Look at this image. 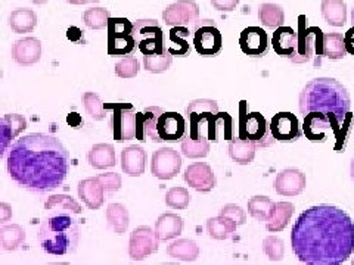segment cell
I'll use <instances>...</instances> for the list:
<instances>
[{
  "instance_id": "6da1fadb",
  "label": "cell",
  "mask_w": 354,
  "mask_h": 265,
  "mask_svg": "<svg viewBox=\"0 0 354 265\" xmlns=\"http://www.w3.org/2000/svg\"><path fill=\"white\" fill-rule=\"evenodd\" d=\"M291 248L298 261L312 265H338L354 252V223L334 205H316L297 218Z\"/></svg>"
},
{
  "instance_id": "7a4b0ae2",
  "label": "cell",
  "mask_w": 354,
  "mask_h": 265,
  "mask_svg": "<svg viewBox=\"0 0 354 265\" xmlns=\"http://www.w3.org/2000/svg\"><path fill=\"white\" fill-rule=\"evenodd\" d=\"M8 173L19 187L32 193L52 192L65 181L70 171V153L44 132L17 139L6 153Z\"/></svg>"
},
{
  "instance_id": "3957f363",
  "label": "cell",
  "mask_w": 354,
  "mask_h": 265,
  "mask_svg": "<svg viewBox=\"0 0 354 265\" xmlns=\"http://www.w3.org/2000/svg\"><path fill=\"white\" fill-rule=\"evenodd\" d=\"M300 112L307 115L310 112H322L334 124V135L350 112L351 99L346 86L335 79L320 77L310 80L300 93Z\"/></svg>"
},
{
  "instance_id": "277c9868",
  "label": "cell",
  "mask_w": 354,
  "mask_h": 265,
  "mask_svg": "<svg viewBox=\"0 0 354 265\" xmlns=\"http://www.w3.org/2000/svg\"><path fill=\"white\" fill-rule=\"evenodd\" d=\"M189 135L186 118L174 110H164L160 106H148L138 112L136 139L145 141L147 137L153 143L183 141Z\"/></svg>"
},
{
  "instance_id": "5b68a950",
  "label": "cell",
  "mask_w": 354,
  "mask_h": 265,
  "mask_svg": "<svg viewBox=\"0 0 354 265\" xmlns=\"http://www.w3.org/2000/svg\"><path fill=\"white\" fill-rule=\"evenodd\" d=\"M80 240L77 221L66 213H50L43 219L39 231L41 249L53 257L74 253Z\"/></svg>"
},
{
  "instance_id": "8992f818",
  "label": "cell",
  "mask_w": 354,
  "mask_h": 265,
  "mask_svg": "<svg viewBox=\"0 0 354 265\" xmlns=\"http://www.w3.org/2000/svg\"><path fill=\"white\" fill-rule=\"evenodd\" d=\"M186 118L189 121V132L207 136L209 141H218L217 130L223 127L225 140L235 136L234 121L227 112H220L218 105L213 99H196L186 106Z\"/></svg>"
},
{
  "instance_id": "52a82bcc",
  "label": "cell",
  "mask_w": 354,
  "mask_h": 265,
  "mask_svg": "<svg viewBox=\"0 0 354 265\" xmlns=\"http://www.w3.org/2000/svg\"><path fill=\"white\" fill-rule=\"evenodd\" d=\"M298 41L297 50L290 58L294 63H307L313 61L315 68L322 65L324 58V36L325 32L319 27H307V17H298Z\"/></svg>"
},
{
  "instance_id": "ba28073f",
  "label": "cell",
  "mask_w": 354,
  "mask_h": 265,
  "mask_svg": "<svg viewBox=\"0 0 354 265\" xmlns=\"http://www.w3.org/2000/svg\"><path fill=\"white\" fill-rule=\"evenodd\" d=\"M239 128L238 136L256 143L259 148H269L276 141L270 131V123L260 112H248L247 102L242 101L239 106Z\"/></svg>"
},
{
  "instance_id": "9c48e42d",
  "label": "cell",
  "mask_w": 354,
  "mask_h": 265,
  "mask_svg": "<svg viewBox=\"0 0 354 265\" xmlns=\"http://www.w3.org/2000/svg\"><path fill=\"white\" fill-rule=\"evenodd\" d=\"M106 31L111 57H129L138 50L136 40L133 37V22L127 18H111Z\"/></svg>"
},
{
  "instance_id": "30bf717a",
  "label": "cell",
  "mask_w": 354,
  "mask_h": 265,
  "mask_svg": "<svg viewBox=\"0 0 354 265\" xmlns=\"http://www.w3.org/2000/svg\"><path fill=\"white\" fill-rule=\"evenodd\" d=\"M133 37L143 57L158 55L165 50L164 31L157 19H138L133 22Z\"/></svg>"
},
{
  "instance_id": "8fae6325",
  "label": "cell",
  "mask_w": 354,
  "mask_h": 265,
  "mask_svg": "<svg viewBox=\"0 0 354 265\" xmlns=\"http://www.w3.org/2000/svg\"><path fill=\"white\" fill-rule=\"evenodd\" d=\"M106 109L113 110L109 117V127L113 130L114 140L126 141L136 139L138 112L131 104H105Z\"/></svg>"
},
{
  "instance_id": "7c38bea8",
  "label": "cell",
  "mask_w": 354,
  "mask_h": 265,
  "mask_svg": "<svg viewBox=\"0 0 354 265\" xmlns=\"http://www.w3.org/2000/svg\"><path fill=\"white\" fill-rule=\"evenodd\" d=\"M194 28V48L201 57L213 58L223 49V37L213 19H198Z\"/></svg>"
},
{
  "instance_id": "4fadbf2b",
  "label": "cell",
  "mask_w": 354,
  "mask_h": 265,
  "mask_svg": "<svg viewBox=\"0 0 354 265\" xmlns=\"http://www.w3.org/2000/svg\"><path fill=\"white\" fill-rule=\"evenodd\" d=\"M160 248V239L155 230L148 226H142L133 230L129 239V257L135 261H142Z\"/></svg>"
},
{
  "instance_id": "5bb4252c",
  "label": "cell",
  "mask_w": 354,
  "mask_h": 265,
  "mask_svg": "<svg viewBox=\"0 0 354 265\" xmlns=\"http://www.w3.org/2000/svg\"><path fill=\"white\" fill-rule=\"evenodd\" d=\"M182 157L173 148H161L152 153L151 173L158 180H171L180 173Z\"/></svg>"
},
{
  "instance_id": "9a60e30c",
  "label": "cell",
  "mask_w": 354,
  "mask_h": 265,
  "mask_svg": "<svg viewBox=\"0 0 354 265\" xmlns=\"http://www.w3.org/2000/svg\"><path fill=\"white\" fill-rule=\"evenodd\" d=\"M199 19V6L194 0H177L162 10V21L169 27H194Z\"/></svg>"
},
{
  "instance_id": "2e32d148",
  "label": "cell",
  "mask_w": 354,
  "mask_h": 265,
  "mask_svg": "<svg viewBox=\"0 0 354 265\" xmlns=\"http://www.w3.org/2000/svg\"><path fill=\"white\" fill-rule=\"evenodd\" d=\"M272 40L268 31L260 27H247L239 36L241 50L251 58H263L270 50Z\"/></svg>"
},
{
  "instance_id": "e0dca14e",
  "label": "cell",
  "mask_w": 354,
  "mask_h": 265,
  "mask_svg": "<svg viewBox=\"0 0 354 265\" xmlns=\"http://www.w3.org/2000/svg\"><path fill=\"white\" fill-rule=\"evenodd\" d=\"M270 131L276 141L292 143L303 135V127H300L298 118L291 112H278L270 119Z\"/></svg>"
},
{
  "instance_id": "ac0fdd59",
  "label": "cell",
  "mask_w": 354,
  "mask_h": 265,
  "mask_svg": "<svg viewBox=\"0 0 354 265\" xmlns=\"http://www.w3.org/2000/svg\"><path fill=\"white\" fill-rule=\"evenodd\" d=\"M185 181L189 184L192 189L201 193L212 192L216 187V175L213 168L205 162H195L186 168L183 174Z\"/></svg>"
},
{
  "instance_id": "d6986e66",
  "label": "cell",
  "mask_w": 354,
  "mask_h": 265,
  "mask_svg": "<svg viewBox=\"0 0 354 265\" xmlns=\"http://www.w3.org/2000/svg\"><path fill=\"white\" fill-rule=\"evenodd\" d=\"M303 132L310 141L324 143L328 140L329 135H334V124L322 112H310L304 115Z\"/></svg>"
},
{
  "instance_id": "ffe728a7",
  "label": "cell",
  "mask_w": 354,
  "mask_h": 265,
  "mask_svg": "<svg viewBox=\"0 0 354 265\" xmlns=\"http://www.w3.org/2000/svg\"><path fill=\"white\" fill-rule=\"evenodd\" d=\"M307 186L306 174L297 168L282 170L274 179V190L281 196H298Z\"/></svg>"
},
{
  "instance_id": "44dd1931",
  "label": "cell",
  "mask_w": 354,
  "mask_h": 265,
  "mask_svg": "<svg viewBox=\"0 0 354 265\" xmlns=\"http://www.w3.org/2000/svg\"><path fill=\"white\" fill-rule=\"evenodd\" d=\"M12 58L21 66L36 65L41 58V41L36 37H24L14 43Z\"/></svg>"
},
{
  "instance_id": "7402d4cb",
  "label": "cell",
  "mask_w": 354,
  "mask_h": 265,
  "mask_svg": "<svg viewBox=\"0 0 354 265\" xmlns=\"http://www.w3.org/2000/svg\"><path fill=\"white\" fill-rule=\"evenodd\" d=\"M77 192H79V197L84 202V205L88 209L101 208L105 202V187L101 183V180L96 177H91V179H84L77 186Z\"/></svg>"
},
{
  "instance_id": "603a6c76",
  "label": "cell",
  "mask_w": 354,
  "mask_h": 265,
  "mask_svg": "<svg viewBox=\"0 0 354 265\" xmlns=\"http://www.w3.org/2000/svg\"><path fill=\"white\" fill-rule=\"evenodd\" d=\"M121 168L130 177H140L147 168V150L139 145H130L121 150Z\"/></svg>"
},
{
  "instance_id": "cb8c5ba5",
  "label": "cell",
  "mask_w": 354,
  "mask_h": 265,
  "mask_svg": "<svg viewBox=\"0 0 354 265\" xmlns=\"http://www.w3.org/2000/svg\"><path fill=\"white\" fill-rule=\"evenodd\" d=\"M298 35L291 27H279L276 28L272 36V48L279 57L290 59L297 50Z\"/></svg>"
},
{
  "instance_id": "d4e9b609",
  "label": "cell",
  "mask_w": 354,
  "mask_h": 265,
  "mask_svg": "<svg viewBox=\"0 0 354 265\" xmlns=\"http://www.w3.org/2000/svg\"><path fill=\"white\" fill-rule=\"evenodd\" d=\"M183 231V219L174 213H164L155 223V233L160 240H171L180 236Z\"/></svg>"
},
{
  "instance_id": "484cf974",
  "label": "cell",
  "mask_w": 354,
  "mask_h": 265,
  "mask_svg": "<svg viewBox=\"0 0 354 265\" xmlns=\"http://www.w3.org/2000/svg\"><path fill=\"white\" fill-rule=\"evenodd\" d=\"M87 161L92 168L106 170L115 167V149L109 143H97L87 153Z\"/></svg>"
},
{
  "instance_id": "4316f807",
  "label": "cell",
  "mask_w": 354,
  "mask_h": 265,
  "mask_svg": "<svg viewBox=\"0 0 354 265\" xmlns=\"http://www.w3.org/2000/svg\"><path fill=\"white\" fill-rule=\"evenodd\" d=\"M257 148L259 146L254 141L235 136L229 143L227 152L232 161H235L238 165H250L256 157Z\"/></svg>"
},
{
  "instance_id": "83f0119b",
  "label": "cell",
  "mask_w": 354,
  "mask_h": 265,
  "mask_svg": "<svg viewBox=\"0 0 354 265\" xmlns=\"http://www.w3.org/2000/svg\"><path fill=\"white\" fill-rule=\"evenodd\" d=\"M9 27L17 35H26V32L35 31L37 27V15L35 10L28 8L14 9L9 15Z\"/></svg>"
},
{
  "instance_id": "f1b7e54d",
  "label": "cell",
  "mask_w": 354,
  "mask_h": 265,
  "mask_svg": "<svg viewBox=\"0 0 354 265\" xmlns=\"http://www.w3.org/2000/svg\"><path fill=\"white\" fill-rule=\"evenodd\" d=\"M189 37H191V30L189 27H171L170 32H169V48L167 49L173 57H187L191 53L192 48L189 44Z\"/></svg>"
},
{
  "instance_id": "f546056e",
  "label": "cell",
  "mask_w": 354,
  "mask_h": 265,
  "mask_svg": "<svg viewBox=\"0 0 354 265\" xmlns=\"http://www.w3.org/2000/svg\"><path fill=\"white\" fill-rule=\"evenodd\" d=\"M199 252H201V249H199L198 243L191 239H177L167 246L169 257L183 262L196 261Z\"/></svg>"
},
{
  "instance_id": "4dcf8cb0",
  "label": "cell",
  "mask_w": 354,
  "mask_h": 265,
  "mask_svg": "<svg viewBox=\"0 0 354 265\" xmlns=\"http://www.w3.org/2000/svg\"><path fill=\"white\" fill-rule=\"evenodd\" d=\"M324 19L332 27H342L347 22V5L344 0H322Z\"/></svg>"
},
{
  "instance_id": "1f68e13d",
  "label": "cell",
  "mask_w": 354,
  "mask_h": 265,
  "mask_svg": "<svg viewBox=\"0 0 354 265\" xmlns=\"http://www.w3.org/2000/svg\"><path fill=\"white\" fill-rule=\"evenodd\" d=\"M182 153L186 158L199 159L205 158L209 153V140L207 136L203 135H194L189 132L182 141Z\"/></svg>"
},
{
  "instance_id": "d6a6232c",
  "label": "cell",
  "mask_w": 354,
  "mask_h": 265,
  "mask_svg": "<svg viewBox=\"0 0 354 265\" xmlns=\"http://www.w3.org/2000/svg\"><path fill=\"white\" fill-rule=\"evenodd\" d=\"M105 217L109 227L113 228L117 235L121 236L126 233L130 223V215L127 208L123 204H109L106 208Z\"/></svg>"
},
{
  "instance_id": "836d02e7",
  "label": "cell",
  "mask_w": 354,
  "mask_h": 265,
  "mask_svg": "<svg viewBox=\"0 0 354 265\" xmlns=\"http://www.w3.org/2000/svg\"><path fill=\"white\" fill-rule=\"evenodd\" d=\"M276 209V202L268 196H252L248 201V213L252 218L261 223H268L273 217Z\"/></svg>"
},
{
  "instance_id": "e575fe53",
  "label": "cell",
  "mask_w": 354,
  "mask_h": 265,
  "mask_svg": "<svg viewBox=\"0 0 354 265\" xmlns=\"http://www.w3.org/2000/svg\"><path fill=\"white\" fill-rule=\"evenodd\" d=\"M238 226L230 218L225 215H218L214 218H209L207 221V231L212 239L216 240H226L235 233Z\"/></svg>"
},
{
  "instance_id": "d590c367",
  "label": "cell",
  "mask_w": 354,
  "mask_h": 265,
  "mask_svg": "<svg viewBox=\"0 0 354 265\" xmlns=\"http://www.w3.org/2000/svg\"><path fill=\"white\" fill-rule=\"evenodd\" d=\"M44 209L48 213H66V214H82V205L68 195H53L50 196Z\"/></svg>"
},
{
  "instance_id": "8d00e7d4",
  "label": "cell",
  "mask_w": 354,
  "mask_h": 265,
  "mask_svg": "<svg viewBox=\"0 0 354 265\" xmlns=\"http://www.w3.org/2000/svg\"><path fill=\"white\" fill-rule=\"evenodd\" d=\"M294 214V205L291 202H276V209L273 217L266 223V228L272 233L282 231L288 224H290L291 217Z\"/></svg>"
},
{
  "instance_id": "74e56055",
  "label": "cell",
  "mask_w": 354,
  "mask_h": 265,
  "mask_svg": "<svg viewBox=\"0 0 354 265\" xmlns=\"http://www.w3.org/2000/svg\"><path fill=\"white\" fill-rule=\"evenodd\" d=\"M346 41L339 32H325L324 36V57L332 61L346 58L347 55Z\"/></svg>"
},
{
  "instance_id": "f35d334b",
  "label": "cell",
  "mask_w": 354,
  "mask_h": 265,
  "mask_svg": "<svg viewBox=\"0 0 354 265\" xmlns=\"http://www.w3.org/2000/svg\"><path fill=\"white\" fill-rule=\"evenodd\" d=\"M26 240V230L19 224H5L0 228V243L5 251H17Z\"/></svg>"
},
{
  "instance_id": "ab89813d",
  "label": "cell",
  "mask_w": 354,
  "mask_h": 265,
  "mask_svg": "<svg viewBox=\"0 0 354 265\" xmlns=\"http://www.w3.org/2000/svg\"><path fill=\"white\" fill-rule=\"evenodd\" d=\"M259 19L264 27L279 28L285 22V12L276 3H261L259 6Z\"/></svg>"
},
{
  "instance_id": "60d3db41",
  "label": "cell",
  "mask_w": 354,
  "mask_h": 265,
  "mask_svg": "<svg viewBox=\"0 0 354 265\" xmlns=\"http://www.w3.org/2000/svg\"><path fill=\"white\" fill-rule=\"evenodd\" d=\"M173 63V55L165 49L162 53L158 55H145L143 57V66L148 72L152 74H161L170 70Z\"/></svg>"
},
{
  "instance_id": "b9f144b4",
  "label": "cell",
  "mask_w": 354,
  "mask_h": 265,
  "mask_svg": "<svg viewBox=\"0 0 354 265\" xmlns=\"http://www.w3.org/2000/svg\"><path fill=\"white\" fill-rule=\"evenodd\" d=\"M111 18L113 17H111L109 9H106V8H91L83 14L84 24L91 30L108 28Z\"/></svg>"
},
{
  "instance_id": "7bdbcfd3",
  "label": "cell",
  "mask_w": 354,
  "mask_h": 265,
  "mask_svg": "<svg viewBox=\"0 0 354 265\" xmlns=\"http://www.w3.org/2000/svg\"><path fill=\"white\" fill-rule=\"evenodd\" d=\"M353 131H354V114L350 110V112L346 115L344 121H342L341 126L338 127V130L335 131V135H334L335 136L334 149L338 153L346 150L348 141L353 136Z\"/></svg>"
},
{
  "instance_id": "ee69618b",
  "label": "cell",
  "mask_w": 354,
  "mask_h": 265,
  "mask_svg": "<svg viewBox=\"0 0 354 265\" xmlns=\"http://www.w3.org/2000/svg\"><path fill=\"white\" fill-rule=\"evenodd\" d=\"M82 101L84 105L86 112L91 115L93 119L96 121H102L106 118V108L105 104L101 101V97H99L97 93L93 92H86L82 96Z\"/></svg>"
},
{
  "instance_id": "f6af8a7d",
  "label": "cell",
  "mask_w": 354,
  "mask_h": 265,
  "mask_svg": "<svg viewBox=\"0 0 354 265\" xmlns=\"http://www.w3.org/2000/svg\"><path fill=\"white\" fill-rule=\"evenodd\" d=\"M191 195L189 190L185 187H171V189L165 193V205L173 209H186L191 204Z\"/></svg>"
},
{
  "instance_id": "bcb514c9",
  "label": "cell",
  "mask_w": 354,
  "mask_h": 265,
  "mask_svg": "<svg viewBox=\"0 0 354 265\" xmlns=\"http://www.w3.org/2000/svg\"><path fill=\"white\" fill-rule=\"evenodd\" d=\"M140 70V63L139 61L133 57V55H129V57L123 58L115 63V75L120 77V79H135V77L139 74Z\"/></svg>"
},
{
  "instance_id": "7dc6e473",
  "label": "cell",
  "mask_w": 354,
  "mask_h": 265,
  "mask_svg": "<svg viewBox=\"0 0 354 265\" xmlns=\"http://www.w3.org/2000/svg\"><path fill=\"white\" fill-rule=\"evenodd\" d=\"M263 251L270 261H281L285 255L283 240L276 236H268L263 240Z\"/></svg>"
},
{
  "instance_id": "c3c4849f",
  "label": "cell",
  "mask_w": 354,
  "mask_h": 265,
  "mask_svg": "<svg viewBox=\"0 0 354 265\" xmlns=\"http://www.w3.org/2000/svg\"><path fill=\"white\" fill-rule=\"evenodd\" d=\"M220 215H225L230 218L234 223L239 227L247 223V214L239 205L235 204H226L223 208L220 209Z\"/></svg>"
},
{
  "instance_id": "681fc988",
  "label": "cell",
  "mask_w": 354,
  "mask_h": 265,
  "mask_svg": "<svg viewBox=\"0 0 354 265\" xmlns=\"http://www.w3.org/2000/svg\"><path fill=\"white\" fill-rule=\"evenodd\" d=\"M3 121L8 124L10 131H12L14 139H17L21 132L27 128V119L19 114H6L3 117Z\"/></svg>"
},
{
  "instance_id": "f907efd6",
  "label": "cell",
  "mask_w": 354,
  "mask_h": 265,
  "mask_svg": "<svg viewBox=\"0 0 354 265\" xmlns=\"http://www.w3.org/2000/svg\"><path fill=\"white\" fill-rule=\"evenodd\" d=\"M97 179L101 180V183L104 184L105 190L113 193L121 189V175L117 173H104V174H99Z\"/></svg>"
},
{
  "instance_id": "816d5d0a",
  "label": "cell",
  "mask_w": 354,
  "mask_h": 265,
  "mask_svg": "<svg viewBox=\"0 0 354 265\" xmlns=\"http://www.w3.org/2000/svg\"><path fill=\"white\" fill-rule=\"evenodd\" d=\"M12 139H14L12 131H10V128L2 118L0 119V143H2V150H0V155H2V157H5L10 145H12Z\"/></svg>"
},
{
  "instance_id": "f5cc1de1",
  "label": "cell",
  "mask_w": 354,
  "mask_h": 265,
  "mask_svg": "<svg viewBox=\"0 0 354 265\" xmlns=\"http://www.w3.org/2000/svg\"><path fill=\"white\" fill-rule=\"evenodd\" d=\"M239 2L241 0H212V5L220 12H232L236 9Z\"/></svg>"
},
{
  "instance_id": "db71d44e",
  "label": "cell",
  "mask_w": 354,
  "mask_h": 265,
  "mask_svg": "<svg viewBox=\"0 0 354 265\" xmlns=\"http://www.w3.org/2000/svg\"><path fill=\"white\" fill-rule=\"evenodd\" d=\"M14 213H12V206H10L9 204L6 202H2L0 204V223L5 224L8 223V221L12 218Z\"/></svg>"
},
{
  "instance_id": "11a10c76",
  "label": "cell",
  "mask_w": 354,
  "mask_h": 265,
  "mask_svg": "<svg viewBox=\"0 0 354 265\" xmlns=\"http://www.w3.org/2000/svg\"><path fill=\"white\" fill-rule=\"evenodd\" d=\"M344 41L347 52L354 57V26H351V28L344 35Z\"/></svg>"
},
{
  "instance_id": "9f6ffc18",
  "label": "cell",
  "mask_w": 354,
  "mask_h": 265,
  "mask_svg": "<svg viewBox=\"0 0 354 265\" xmlns=\"http://www.w3.org/2000/svg\"><path fill=\"white\" fill-rule=\"evenodd\" d=\"M66 36H68V39L73 40V41H79L83 35H82V30H80V28L71 27V28L68 30V32H66Z\"/></svg>"
},
{
  "instance_id": "6f0895ef",
  "label": "cell",
  "mask_w": 354,
  "mask_h": 265,
  "mask_svg": "<svg viewBox=\"0 0 354 265\" xmlns=\"http://www.w3.org/2000/svg\"><path fill=\"white\" fill-rule=\"evenodd\" d=\"M65 2H68L71 5H86V3H91L88 0H65Z\"/></svg>"
},
{
  "instance_id": "680465c9",
  "label": "cell",
  "mask_w": 354,
  "mask_h": 265,
  "mask_svg": "<svg viewBox=\"0 0 354 265\" xmlns=\"http://www.w3.org/2000/svg\"><path fill=\"white\" fill-rule=\"evenodd\" d=\"M31 2L35 5H46L49 0H31Z\"/></svg>"
},
{
  "instance_id": "91938a15",
  "label": "cell",
  "mask_w": 354,
  "mask_h": 265,
  "mask_svg": "<svg viewBox=\"0 0 354 265\" xmlns=\"http://www.w3.org/2000/svg\"><path fill=\"white\" fill-rule=\"evenodd\" d=\"M350 173H351V179L354 181V158L351 159V167H350Z\"/></svg>"
},
{
  "instance_id": "94428289",
  "label": "cell",
  "mask_w": 354,
  "mask_h": 265,
  "mask_svg": "<svg viewBox=\"0 0 354 265\" xmlns=\"http://www.w3.org/2000/svg\"><path fill=\"white\" fill-rule=\"evenodd\" d=\"M351 26H354V8L351 10Z\"/></svg>"
},
{
  "instance_id": "6125c7cd",
  "label": "cell",
  "mask_w": 354,
  "mask_h": 265,
  "mask_svg": "<svg viewBox=\"0 0 354 265\" xmlns=\"http://www.w3.org/2000/svg\"><path fill=\"white\" fill-rule=\"evenodd\" d=\"M88 2H91V3H97V2H101V0H88Z\"/></svg>"
},
{
  "instance_id": "be15d7a7",
  "label": "cell",
  "mask_w": 354,
  "mask_h": 265,
  "mask_svg": "<svg viewBox=\"0 0 354 265\" xmlns=\"http://www.w3.org/2000/svg\"><path fill=\"white\" fill-rule=\"evenodd\" d=\"M351 264H353V265H354V258H353V261H351Z\"/></svg>"
}]
</instances>
